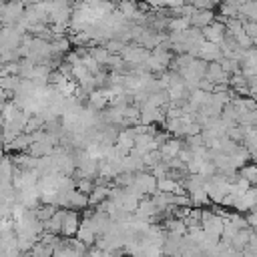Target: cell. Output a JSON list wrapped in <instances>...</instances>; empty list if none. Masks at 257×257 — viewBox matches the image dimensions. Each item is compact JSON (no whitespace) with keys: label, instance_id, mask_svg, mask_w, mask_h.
Segmentation results:
<instances>
[{"label":"cell","instance_id":"obj_6","mask_svg":"<svg viewBox=\"0 0 257 257\" xmlns=\"http://www.w3.org/2000/svg\"><path fill=\"white\" fill-rule=\"evenodd\" d=\"M197 58H201V60H205V62H219L221 58H223V52H221V48H219V44H213V42H203L201 44V48H199V52H197Z\"/></svg>","mask_w":257,"mask_h":257},{"label":"cell","instance_id":"obj_12","mask_svg":"<svg viewBox=\"0 0 257 257\" xmlns=\"http://www.w3.org/2000/svg\"><path fill=\"white\" fill-rule=\"evenodd\" d=\"M167 28H169L171 32H185V30L191 28V18H185V16H171Z\"/></svg>","mask_w":257,"mask_h":257},{"label":"cell","instance_id":"obj_22","mask_svg":"<svg viewBox=\"0 0 257 257\" xmlns=\"http://www.w3.org/2000/svg\"><path fill=\"white\" fill-rule=\"evenodd\" d=\"M124 46H126L124 42H120V40H114V38H112V40H108V42L104 44V48H106L110 54H122Z\"/></svg>","mask_w":257,"mask_h":257},{"label":"cell","instance_id":"obj_10","mask_svg":"<svg viewBox=\"0 0 257 257\" xmlns=\"http://www.w3.org/2000/svg\"><path fill=\"white\" fill-rule=\"evenodd\" d=\"M251 237H253V229H241V231H237V235L231 239V249L243 253L249 247Z\"/></svg>","mask_w":257,"mask_h":257},{"label":"cell","instance_id":"obj_17","mask_svg":"<svg viewBox=\"0 0 257 257\" xmlns=\"http://www.w3.org/2000/svg\"><path fill=\"white\" fill-rule=\"evenodd\" d=\"M191 201H193V207H205V205H211V199H209V195H207V191H205V187L203 189H197V191H193L191 193Z\"/></svg>","mask_w":257,"mask_h":257},{"label":"cell","instance_id":"obj_7","mask_svg":"<svg viewBox=\"0 0 257 257\" xmlns=\"http://www.w3.org/2000/svg\"><path fill=\"white\" fill-rule=\"evenodd\" d=\"M64 215H66V209H58L48 221H44V223H42L44 233L60 235V233H62V221H64ZM60 237H62V235H60Z\"/></svg>","mask_w":257,"mask_h":257},{"label":"cell","instance_id":"obj_19","mask_svg":"<svg viewBox=\"0 0 257 257\" xmlns=\"http://www.w3.org/2000/svg\"><path fill=\"white\" fill-rule=\"evenodd\" d=\"M227 137L231 139V141H235V143H243V137H245V126H241V124H235V126H231V128H227Z\"/></svg>","mask_w":257,"mask_h":257},{"label":"cell","instance_id":"obj_23","mask_svg":"<svg viewBox=\"0 0 257 257\" xmlns=\"http://www.w3.org/2000/svg\"><path fill=\"white\" fill-rule=\"evenodd\" d=\"M173 207H193L191 195H175V199H173Z\"/></svg>","mask_w":257,"mask_h":257},{"label":"cell","instance_id":"obj_11","mask_svg":"<svg viewBox=\"0 0 257 257\" xmlns=\"http://www.w3.org/2000/svg\"><path fill=\"white\" fill-rule=\"evenodd\" d=\"M110 197V187H94V191L88 195V207H98Z\"/></svg>","mask_w":257,"mask_h":257},{"label":"cell","instance_id":"obj_1","mask_svg":"<svg viewBox=\"0 0 257 257\" xmlns=\"http://www.w3.org/2000/svg\"><path fill=\"white\" fill-rule=\"evenodd\" d=\"M201 229H203L205 233H211V235L221 237V235H223V229H225V219H223L221 215H217L215 211H211V209H203Z\"/></svg>","mask_w":257,"mask_h":257},{"label":"cell","instance_id":"obj_24","mask_svg":"<svg viewBox=\"0 0 257 257\" xmlns=\"http://www.w3.org/2000/svg\"><path fill=\"white\" fill-rule=\"evenodd\" d=\"M243 30H245V34H249L253 40H257V22L243 20Z\"/></svg>","mask_w":257,"mask_h":257},{"label":"cell","instance_id":"obj_13","mask_svg":"<svg viewBox=\"0 0 257 257\" xmlns=\"http://www.w3.org/2000/svg\"><path fill=\"white\" fill-rule=\"evenodd\" d=\"M76 239H78V241H82L86 247H92V245L96 243V233H94L90 227H86V225H82V223H80V229H78Z\"/></svg>","mask_w":257,"mask_h":257},{"label":"cell","instance_id":"obj_3","mask_svg":"<svg viewBox=\"0 0 257 257\" xmlns=\"http://www.w3.org/2000/svg\"><path fill=\"white\" fill-rule=\"evenodd\" d=\"M80 215L78 211H72V209H66V215H64V221H62V237L64 239H74L78 235V229H80Z\"/></svg>","mask_w":257,"mask_h":257},{"label":"cell","instance_id":"obj_14","mask_svg":"<svg viewBox=\"0 0 257 257\" xmlns=\"http://www.w3.org/2000/svg\"><path fill=\"white\" fill-rule=\"evenodd\" d=\"M88 54H90L100 66L108 64V60H110V52H108L104 46H92V48H88Z\"/></svg>","mask_w":257,"mask_h":257},{"label":"cell","instance_id":"obj_20","mask_svg":"<svg viewBox=\"0 0 257 257\" xmlns=\"http://www.w3.org/2000/svg\"><path fill=\"white\" fill-rule=\"evenodd\" d=\"M94 179H78L76 181V191L78 193H84V195H90L94 191Z\"/></svg>","mask_w":257,"mask_h":257},{"label":"cell","instance_id":"obj_2","mask_svg":"<svg viewBox=\"0 0 257 257\" xmlns=\"http://www.w3.org/2000/svg\"><path fill=\"white\" fill-rule=\"evenodd\" d=\"M120 56H122V60H124L126 64H131V66H143V64L147 62V58L151 56V52H149L147 48L139 46V44H131V46L126 44Z\"/></svg>","mask_w":257,"mask_h":257},{"label":"cell","instance_id":"obj_18","mask_svg":"<svg viewBox=\"0 0 257 257\" xmlns=\"http://www.w3.org/2000/svg\"><path fill=\"white\" fill-rule=\"evenodd\" d=\"M58 211V207H54V205H38L36 209H34V213H36V219L40 221V223H44V221H48L54 213Z\"/></svg>","mask_w":257,"mask_h":257},{"label":"cell","instance_id":"obj_16","mask_svg":"<svg viewBox=\"0 0 257 257\" xmlns=\"http://www.w3.org/2000/svg\"><path fill=\"white\" fill-rule=\"evenodd\" d=\"M243 20H245V18H231V20H227V24H225L227 34L233 36V38H237L239 34H243V32H245V30H243Z\"/></svg>","mask_w":257,"mask_h":257},{"label":"cell","instance_id":"obj_4","mask_svg":"<svg viewBox=\"0 0 257 257\" xmlns=\"http://www.w3.org/2000/svg\"><path fill=\"white\" fill-rule=\"evenodd\" d=\"M203 36H205V40L207 42H213V44H221L223 40H225V36H227V28H225V24H221V22H211L207 28H203Z\"/></svg>","mask_w":257,"mask_h":257},{"label":"cell","instance_id":"obj_5","mask_svg":"<svg viewBox=\"0 0 257 257\" xmlns=\"http://www.w3.org/2000/svg\"><path fill=\"white\" fill-rule=\"evenodd\" d=\"M229 74L223 70V66L219 62H209L207 66V74H205V80H209L211 84H229Z\"/></svg>","mask_w":257,"mask_h":257},{"label":"cell","instance_id":"obj_25","mask_svg":"<svg viewBox=\"0 0 257 257\" xmlns=\"http://www.w3.org/2000/svg\"><path fill=\"white\" fill-rule=\"evenodd\" d=\"M217 4L215 2H193V8L195 10H213Z\"/></svg>","mask_w":257,"mask_h":257},{"label":"cell","instance_id":"obj_15","mask_svg":"<svg viewBox=\"0 0 257 257\" xmlns=\"http://www.w3.org/2000/svg\"><path fill=\"white\" fill-rule=\"evenodd\" d=\"M239 177L249 181L251 185H257V163H247L245 167L239 169Z\"/></svg>","mask_w":257,"mask_h":257},{"label":"cell","instance_id":"obj_21","mask_svg":"<svg viewBox=\"0 0 257 257\" xmlns=\"http://www.w3.org/2000/svg\"><path fill=\"white\" fill-rule=\"evenodd\" d=\"M235 40H237L239 48H241V50H245V52H247V50H251V48L255 46V40H253L249 34H245V32H243V34H239Z\"/></svg>","mask_w":257,"mask_h":257},{"label":"cell","instance_id":"obj_26","mask_svg":"<svg viewBox=\"0 0 257 257\" xmlns=\"http://www.w3.org/2000/svg\"><path fill=\"white\" fill-rule=\"evenodd\" d=\"M197 257H207V255H197Z\"/></svg>","mask_w":257,"mask_h":257},{"label":"cell","instance_id":"obj_9","mask_svg":"<svg viewBox=\"0 0 257 257\" xmlns=\"http://www.w3.org/2000/svg\"><path fill=\"white\" fill-rule=\"evenodd\" d=\"M183 149V143H181V139H175V137H171L161 149H159V153H161V159L163 161H171V159H175V157H179V151Z\"/></svg>","mask_w":257,"mask_h":257},{"label":"cell","instance_id":"obj_8","mask_svg":"<svg viewBox=\"0 0 257 257\" xmlns=\"http://www.w3.org/2000/svg\"><path fill=\"white\" fill-rule=\"evenodd\" d=\"M211 22H215V12H213V10H195V12L191 14V26H193V28L203 30V28H207Z\"/></svg>","mask_w":257,"mask_h":257}]
</instances>
